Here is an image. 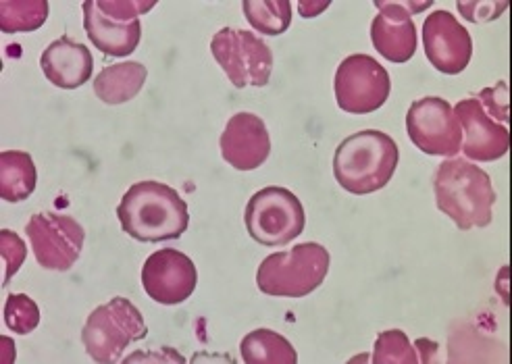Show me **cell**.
Wrapping results in <instances>:
<instances>
[{"instance_id":"obj_1","label":"cell","mask_w":512,"mask_h":364,"mask_svg":"<svg viewBox=\"0 0 512 364\" xmlns=\"http://www.w3.org/2000/svg\"><path fill=\"white\" fill-rule=\"evenodd\" d=\"M117 217L127 236L138 242L177 240L190 225L186 200L161 181L134 184L121 198Z\"/></svg>"},{"instance_id":"obj_2","label":"cell","mask_w":512,"mask_h":364,"mask_svg":"<svg viewBox=\"0 0 512 364\" xmlns=\"http://www.w3.org/2000/svg\"><path fill=\"white\" fill-rule=\"evenodd\" d=\"M435 204L458 229L488 227L494 217L496 192L490 175L467 159H446L433 177Z\"/></svg>"},{"instance_id":"obj_3","label":"cell","mask_w":512,"mask_h":364,"mask_svg":"<svg viewBox=\"0 0 512 364\" xmlns=\"http://www.w3.org/2000/svg\"><path fill=\"white\" fill-rule=\"evenodd\" d=\"M398 161L400 150L388 134L379 129H363L338 146L334 175L346 192L365 196L390 184Z\"/></svg>"},{"instance_id":"obj_4","label":"cell","mask_w":512,"mask_h":364,"mask_svg":"<svg viewBox=\"0 0 512 364\" xmlns=\"http://www.w3.org/2000/svg\"><path fill=\"white\" fill-rule=\"evenodd\" d=\"M329 263V252L321 244H298L292 250L267 256L256 273V285L267 296L304 298L325 281Z\"/></svg>"},{"instance_id":"obj_5","label":"cell","mask_w":512,"mask_h":364,"mask_svg":"<svg viewBox=\"0 0 512 364\" xmlns=\"http://www.w3.org/2000/svg\"><path fill=\"white\" fill-rule=\"evenodd\" d=\"M146 335L148 327L142 312L127 298H113L92 310L82 331V342L92 360L119 362L125 348Z\"/></svg>"},{"instance_id":"obj_6","label":"cell","mask_w":512,"mask_h":364,"mask_svg":"<svg viewBox=\"0 0 512 364\" xmlns=\"http://www.w3.org/2000/svg\"><path fill=\"white\" fill-rule=\"evenodd\" d=\"M244 221L254 242L275 248L296 240L304 231L306 217L294 192L271 186L248 200Z\"/></svg>"},{"instance_id":"obj_7","label":"cell","mask_w":512,"mask_h":364,"mask_svg":"<svg viewBox=\"0 0 512 364\" xmlns=\"http://www.w3.org/2000/svg\"><path fill=\"white\" fill-rule=\"evenodd\" d=\"M211 52L236 88H263L269 84L273 52L256 34L238 28H223L213 36Z\"/></svg>"},{"instance_id":"obj_8","label":"cell","mask_w":512,"mask_h":364,"mask_svg":"<svg viewBox=\"0 0 512 364\" xmlns=\"http://www.w3.org/2000/svg\"><path fill=\"white\" fill-rule=\"evenodd\" d=\"M338 107L350 115H369L381 109L392 92L390 73L369 55H352L336 71Z\"/></svg>"},{"instance_id":"obj_9","label":"cell","mask_w":512,"mask_h":364,"mask_svg":"<svg viewBox=\"0 0 512 364\" xmlns=\"http://www.w3.org/2000/svg\"><path fill=\"white\" fill-rule=\"evenodd\" d=\"M406 132L421 152L433 156L454 159L463 146V129L454 109L440 96H427L411 104L406 113Z\"/></svg>"},{"instance_id":"obj_10","label":"cell","mask_w":512,"mask_h":364,"mask_svg":"<svg viewBox=\"0 0 512 364\" xmlns=\"http://www.w3.org/2000/svg\"><path fill=\"white\" fill-rule=\"evenodd\" d=\"M25 233L32 242L38 265L48 271H69L84 250L86 231L67 215H34L25 225Z\"/></svg>"},{"instance_id":"obj_11","label":"cell","mask_w":512,"mask_h":364,"mask_svg":"<svg viewBox=\"0 0 512 364\" xmlns=\"http://www.w3.org/2000/svg\"><path fill=\"white\" fill-rule=\"evenodd\" d=\"M198 283V271L192 258L184 252L165 248L146 258L142 267L144 292L165 306L186 302Z\"/></svg>"},{"instance_id":"obj_12","label":"cell","mask_w":512,"mask_h":364,"mask_svg":"<svg viewBox=\"0 0 512 364\" xmlns=\"http://www.w3.org/2000/svg\"><path fill=\"white\" fill-rule=\"evenodd\" d=\"M379 15L371 23V40L383 59L406 63L417 52V28L413 15L431 7V3H381L375 0Z\"/></svg>"},{"instance_id":"obj_13","label":"cell","mask_w":512,"mask_h":364,"mask_svg":"<svg viewBox=\"0 0 512 364\" xmlns=\"http://www.w3.org/2000/svg\"><path fill=\"white\" fill-rule=\"evenodd\" d=\"M427 61L446 75L463 73L473 57V40L467 28L448 11H433L423 23Z\"/></svg>"},{"instance_id":"obj_14","label":"cell","mask_w":512,"mask_h":364,"mask_svg":"<svg viewBox=\"0 0 512 364\" xmlns=\"http://www.w3.org/2000/svg\"><path fill=\"white\" fill-rule=\"evenodd\" d=\"M454 109V115L463 129V146L469 161L492 163L502 159L510 146V134L506 125L498 123L483 109L479 98L460 100Z\"/></svg>"},{"instance_id":"obj_15","label":"cell","mask_w":512,"mask_h":364,"mask_svg":"<svg viewBox=\"0 0 512 364\" xmlns=\"http://www.w3.org/2000/svg\"><path fill=\"white\" fill-rule=\"evenodd\" d=\"M219 144L225 163L238 171L259 169L271 154L269 129L254 113H238L229 119Z\"/></svg>"},{"instance_id":"obj_16","label":"cell","mask_w":512,"mask_h":364,"mask_svg":"<svg viewBox=\"0 0 512 364\" xmlns=\"http://www.w3.org/2000/svg\"><path fill=\"white\" fill-rule=\"evenodd\" d=\"M40 67L46 80L53 86L75 90L84 86L92 77L94 59L86 44L73 42L71 38L63 36L42 52Z\"/></svg>"},{"instance_id":"obj_17","label":"cell","mask_w":512,"mask_h":364,"mask_svg":"<svg viewBox=\"0 0 512 364\" xmlns=\"http://www.w3.org/2000/svg\"><path fill=\"white\" fill-rule=\"evenodd\" d=\"M84 28L90 42L107 57H127L138 48L142 38V23L119 21L107 17L96 3H84Z\"/></svg>"},{"instance_id":"obj_18","label":"cell","mask_w":512,"mask_h":364,"mask_svg":"<svg viewBox=\"0 0 512 364\" xmlns=\"http://www.w3.org/2000/svg\"><path fill=\"white\" fill-rule=\"evenodd\" d=\"M148 77V69L142 63L125 61L105 67L94 80V94L105 104H123L138 96Z\"/></svg>"},{"instance_id":"obj_19","label":"cell","mask_w":512,"mask_h":364,"mask_svg":"<svg viewBox=\"0 0 512 364\" xmlns=\"http://www.w3.org/2000/svg\"><path fill=\"white\" fill-rule=\"evenodd\" d=\"M36 165L23 150L0 152V196L7 202L28 200L36 190Z\"/></svg>"},{"instance_id":"obj_20","label":"cell","mask_w":512,"mask_h":364,"mask_svg":"<svg viewBox=\"0 0 512 364\" xmlns=\"http://www.w3.org/2000/svg\"><path fill=\"white\" fill-rule=\"evenodd\" d=\"M242 360L248 364H296L298 354L294 346L271 329H256L248 333L240 344Z\"/></svg>"},{"instance_id":"obj_21","label":"cell","mask_w":512,"mask_h":364,"mask_svg":"<svg viewBox=\"0 0 512 364\" xmlns=\"http://www.w3.org/2000/svg\"><path fill=\"white\" fill-rule=\"evenodd\" d=\"M242 11L252 28L265 36L284 34L292 23L288 0H244Z\"/></svg>"},{"instance_id":"obj_22","label":"cell","mask_w":512,"mask_h":364,"mask_svg":"<svg viewBox=\"0 0 512 364\" xmlns=\"http://www.w3.org/2000/svg\"><path fill=\"white\" fill-rule=\"evenodd\" d=\"M46 0H5L0 3V30L5 34L34 32L46 23Z\"/></svg>"},{"instance_id":"obj_23","label":"cell","mask_w":512,"mask_h":364,"mask_svg":"<svg viewBox=\"0 0 512 364\" xmlns=\"http://www.w3.org/2000/svg\"><path fill=\"white\" fill-rule=\"evenodd\" d=\"M373 362L375 364H415L421 362L417 356V350L413 344L408 342V337L400 329H390L383 331L373 350Z\"/></svg>"},{"instance_id":"obj_24","label":"cell","mask_w":512,"mask_h":364,"mask_svg":"<svg viewBox=\"0 0 512 364\" xmlns=\"http://www.w3.org/2000/svg\"><path fill=\"white\" fill-rule=\"evenodd\" d=\"M40 323L38 304L25 294H11L5 302V325L19 335L32 333Z\"/></svg>"},{"instance_id":"obj_25","label":"cell","mask_w":512,"mask_h":364,"mask_svg":"<svg viewBox=\"0 0 512 364\" xmlns=\"http://www.w3.org/2000/svg\"><path fill=\"white\" fill-rule=\"evenodd\" d=\"M0 254H3L5 260V285H9L11 277L21 269L25 256H28V248H25L23 240L13 233L11 229L0 231Z\"/></svg>"},{"instance_id":"obj_26","label":"cell","mask_w":512,"mask_h":364,"mask_svg":"<svg viewBox=\"0 0 512 364\" xmlns=\"http://www.w3.org/2000/svg\"><path fill=\"white\" fill-rule=\"evenodd\" d=\"M157 3H144V0H96V7L107 17L119 21H136L148 13Z\"/></svg>"},{"instance_id":"obj_27","label":"cell","mask_w":512,"mask_h":364,"mask_svg":"<svg viewBox=\"0 0 512 364\" xmlns=\"http://www.w3.org/2000/svg\"><path fill=\"white\" fill-rule=\"evenodd\" d=\"M456 7L467 21L485 23L498 19L508 9V3H458Z\"/></svg>"},{"instance_id":"obj_28","label":"cell","mask_w":512,"mask_h":364,"mask_svg":"<svg viewBox=\"0 0 512 364\" xmlns=\"http://www.w3.org/2000/svg\"><path fill=\"white\" fill-rule=\"evenodd\" d=\"M329 7V3H323V5H309V3H300L298 9H300V15L311 19V17H317L321 11H325Z\"/></svg>"}]
</instances>
